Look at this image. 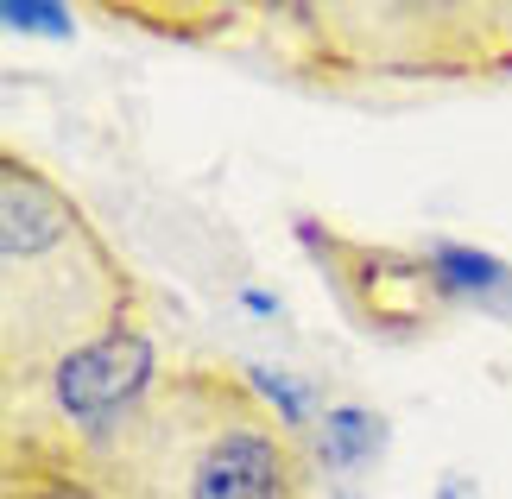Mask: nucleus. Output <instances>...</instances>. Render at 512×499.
Segmentation results:
<instances>
[{"mask_svg": "<svg viewBox=\"0 0 512 499\" xmlns=\"http://www.w3.org/2000/svg\"><path fill=\"white\" fill-rule=\"evenodd\" d=\"M127 329H146V285L45 165L7 146L0 152V392L26 398L70 354Z\"/></svg>", "mask_w": 512, "mask_h": 499, "instance_id": "f257e3e1", "label": "nucleus"}, {"mask_svg": "<svg viewBox=\"0 0 512 499\" xmlns=\"http://www.w3.org/2000/svg\"><path fill=\"white\" fill-rule=\"evenodd\" d=\"M114 499H317L304 443L241 367L184 361L95 449Z\"/></svg>", "mask_w": 512, "mask_h": 499, "instance_id": "f03ea898", "label": "nucleus"}, {"mask_svg": "<svg viewBox=\"0 0 512 499\" xmlns=\"http://www.w3.org/2000/svg\"><path fill=\"white\" fill-rule=\"evenodd\" d=\"M310 45L298 64L354 76H481L512 64V13L500 7H304L285 13Z\"/></svg>", "mask_w": 512, "mask_h": 499, "instance_id": "7ed1b4c3", "label": "nucleus"}, {"mask_svg": "<svg viewBox=\"0 0 512 499\" xmlns=\"http://www.w3.org/2000/svg\"><path fill=\"white\" fill-rule=\"evenodd\" d=\"M298 241L323 259L342 310L361 316V329H373V335H418L449 310L437 266L418 253H392V247H373V241H348V234H323L310 215L298 222Z\"/></svg>", "mask_w": 512, "mask_h": 499, "instance_id": "20e7f679", "label": "nucleus"}, {"mask_svg": "<svg viewBox=\"0 0 512 499\" xmlns=\"http://www.w3.org/2000/svg\"><path fill=\"white\" fill-rule=\"evenodd\" d=\"M0 499H114L83 436L32 405H7L0 430Z\"/></svg>", "mask_w": 512, "mask_h": 499, "instance_id": "39448f33", "label": "nucleus"}]
</instances>
